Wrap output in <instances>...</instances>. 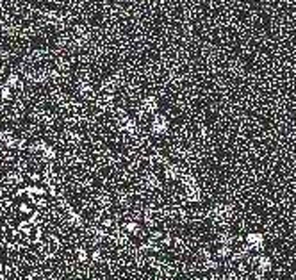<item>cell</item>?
<instances>
[{
	"label": "cell",
	"instance_id": "1",
	"mask_svg": "<svg viewBox=\"0 0 296 280\" xmlns=\"http://www.w3.org/2000/svg\"><path fill=\"white\" fill-rule=\"evenodd\" d=\"M75 254H77V261H79V262H86V261L89 259V255H88V252H86L84 248H77Z\"/></svg>",
	"mask_w": 296,
	"mask_h": 280
}]
</instances>
